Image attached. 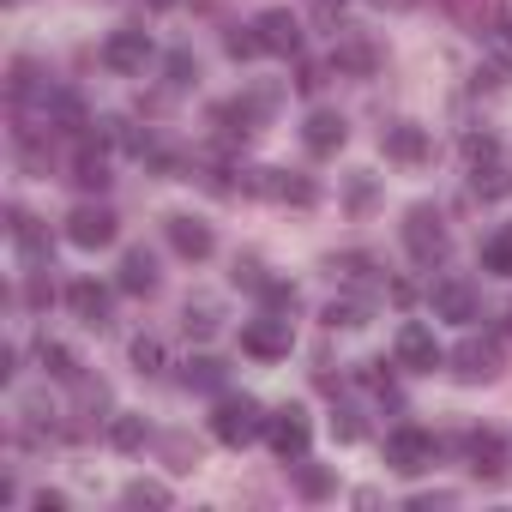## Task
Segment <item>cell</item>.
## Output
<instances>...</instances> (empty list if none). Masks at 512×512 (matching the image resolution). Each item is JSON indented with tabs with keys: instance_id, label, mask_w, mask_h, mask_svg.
<instances>
[{
	"instance_id": "1",
	"label": "cell",
	"mask_w": 512,
	"mask_h": 512,
	"mask_svg": "<svg viewBox=\"0 0 512 512\" xmlns=\"http://www.w3.org/2000/svg\"><path fill=\"white\" fill-rule=\"evenodd\" d=\"M404 247H410V260H416V266H440V260H446V247H452L446 217H440L434 205H416V211L404 217Z\"/></svg>"
},
{
	"instance_id": "2",
	"label": "cell",
	"mask_w": 512,
	"mask_h": 512,
	"mask_svg": "<svg viewBox=\"0 0 512 512\" xmlns=\"http://www.w3.org/2000/svg\"><path fill=\"white\" fill-rule=\"evenodd\" d=\"M266 410L253 404V398H223L217 410H211V434L223 440V446H247V440H260L266 434Z\"/></svg>"
},
{
	"instance_id": "3",
	"label": "cell",
	"mask_w": 512,
	"mask_h": 512,
	"mask_svg": "<svg viewBox=\"0 0 512 512\" xmlns=\"http://www.w3.org/2000/svg\"><path fill=\"white\" fill-rule=\"evenodd\" d=\"M434 452H440V446H434L428 428H392V434H386V464H392L398 476H422V470L434 464Z\"/></svg>"
},
{
	"instance_id": "4",
	"label": "cell",
	"mask_w": 512,
	"mask_h": 512,
	"mask_svg": "<svg viewBox=\"0 0 512 512\" xmlns=\"http://www.w3.org/2000/svg\"><path fill=\"white\" fill-rule=\"evenodd\" d=\"M266 440H272V452L278 458H308V440H314V422H308V410L302 404H284L272 422H266Z\"/></svg>"
},
{
	"instance_id": "5",
	"label": "cell",
	"mask_w": 512,
	"mask_h": 512,
	"mask_svg": "<svg viewBox=\"0 0 512 512\" xmlns=\"http://www.w3.org/2000/svg\"><path fill=\"white\" fill-rule=\"evenodd\" d=\"M290 320H278V314H266V320H247L241 326V350L247 356H260V362H278V356H290Z\"/></svg>"
},
{
	"instance_id": "6",
	"label": "cell",
	"mask_w": 512,
	"mask_h": 512,
	"mask_svg": "<svg viewBox=\"0 0 512 512\" xmlns=\"http://www.w3.org/2000/svg\"><path fill=\"white\" fill-rule=\"evenodd\" d=\"M440 362H446V350L434 344V332H428L422 320L398 326V368H410V374H434Z\"/></svg>"
},
{
	"instance_id": "7",
	"label": "cell",
	"mask_w": 512,
	"mask_h": 512,
	"mask_svg": "<svg viewBox=\"0 0 512 512\" xmlns=\"http://www.w3.org/2000/svg\"><path fill=\"white\" fill-rule=\"evenodd\" d=\"M260 43H266V55H284V61H296L302 55V19L290 13V7H272V13H260Z\"/></svg>"
},
{
	"instance_id": "8",
	"label": "cell",
	"mask_w": 512,
	"mask_h": 512,
	"mask_svg": "<svg viewBox=\"0 0 512 512\" xmlns=\"http://www.w3.org/2000/svg\"><path fill=\"white\" fill-rule=\"evenodd\" d=\"M452 374H458L464 386L494 380V374H500V344H494V338H464V344L452 350Z\"/></svg>"
},
{
	"instance_id": "9",
	"label": "cell",
	"mask_w": 512,
	"mask_h": 512,
	"mask_svg": "<svg viewBox=\"0 0 512 512\" xmlns=\"http://www.w3.org/2000/svg\"><path fill=\"white\" fill-rule=\"evenodd\" d=\"M115 229H121V223H115V211H103V205H79V211L67 217V241L85 247V253H91V247H109Z\"/></svg>"
},
{
	"instance_id": "10",
	"label": "cell",
	"mask_w": 512,
	"mask_h": 512,
	"mask_svg": "<svg viewBox=\"0 0 512 512\" xmlns=\"http://www.w3.org/2000/svg\"><path fill=\"white\" fill-rule=\"evenodd\" d=\"M103 67L109 73H145L151 67V37L145 31H115L103 43Z\"/></svg>"
},
{
	"instance_id": "11",
	"label": "cell",
	"mask_w": 512,
	"mask_h": 512,
	"mask_svg": "<svg viewBox=\"0 0 512 512\" xmlns=\"http://www.w3.org/2000/svg\"><path fill=\"white\" fill-rule=\"evenodd\" d=\"M253 193H266V199H284V205H314L320 199V187L314 181H302V175H284V169H253V181H247Z\"/></svg>"
},
{
	"instance_id": "12",
	"label": "cell",
	"mask_w": 512,
	"mask_h": 512,
	"mask_svg": "<svg viewBox=\"0 0 512 512\" xmlns=\"http://www.w3.org/2000/svg\"><path fill=\"white\" fill-rule=\"evenodd\" d=\"M163 235H169V247L181 253V260H211V223H199V217H163Z\"/></svg>"
},
{
	"instance_id": "13",
	"label": "cell",
	"mask_w": 512,
	"mask_h": 512,
	"mask_svg": "<svg viewBox=\"0 0 512 512\" xmlns=\"http://www.w3.org/2000/svg\"><path fill=\"white\" fill-rule=\"evenodd\" d=\"M67 308L91 326V332H103L109 326V290L97 284V278H79V284H67Z\"/></svg>"
},
{
	"instance_id": "14",
	"label": "cell",
	"mask_w": 512,
	"mask_h": 512,
	"mask_svg": "<svg viewBox=\"0 0 512 512\" xmlns=\"http://www.w3.org/2000/svg\"><path fill=\"white\" fill-rule=\"evenodd\" d=\"M434 314H440V320H476L482 302H476V290H470L464 278H440V284H434Z\"/></svg>"
},
{
	"instance_id": "15",
	"label": "cell",
	"mask_w": 512,
	"mask_h": 512,
	"mask_svg": "<svg viewBox=\"0 0 512 512\" xmlns=\"http://www.w3.org/2000/svg\"><path fill=\"white\" fill-rule=\"evenodd\" d=\"M380 151H386L392 163H422V157H428V133L410 127V121H398V127L380 133Z\"/></svg>"
},
{
	"instance_id": "16",
	"label": "cell",
	"mask_w": 512,
	"mask_h": 512,
	"mask_svg": "<svg viewBox=\"0 0 512 512\" xmlns=\"http://www.w3.org/2000/svg\"><path fill=\"white\" fill-rule=\"evenodd\" d=\"M302 139H308V151H314V157H332V151L350 139V127H344V115L320 109V115H308V133H302Z\"/></svg>"
},
{
	"instance_id": "17",
	"label": "cell",
	"mask_w": 512,
	"mask_h": 512,
	"mask_svg": "<svg viewBox=\"0 0 512 512\" xmlns=\"http://www.w3.org/2000/svg\"><path fill=\"white\" fill-rule=\"evenodd\" d=\"M464 446H470V470H476V476H500V470H506V464H500V458H506V440H500L494 428H476Z\"/></svg>"
},
{
	"instance_id": "18",
	"label": "cell",
	"mask_w": 512,
	"mask_h": 512,
	"mask_svg": "<svg viewBox=\"0 0 512 512\" xmlns=\"http://www.w3.org/2000/svg\"><path fill=\"white\" fill-rule=\"evenodd\" d=\"M121 290H127V296H151V290H157V260H151L145 247H133L127 260H121Z\"/></svg>"
},
{
	"instance_id": "19",
	"label": "cell",
	"mask_w": 512,
	"mask_h": 512,
	"mask_svg": "<svg viewBox=\"0 0 512 512\" xmlns=\"http://www.w3.org/2000/svg\"><path fill=\"white\" fill-rule=\"evenodd\" d=\"M181 326H187V338H199V344H205V338H217V332H223V314H217V302H211V296H193V302L181 308Z\"/></svg>"
},
{
	"instance_id": "20",
	"label": "cell",
	"mask_w": 512,
	"mask_h": 512,
	"mask_svg": "<svg viewBox=\"0 0 512 512\" xmlns=\"http://www.w3.org/2000/svg\"><path fill=\"white\" fill-rule=\"evenodd\" d=\"M37 362H43V374H55V380H67V386H79V356H73L67 344L37 338Z\"/></svg>"
},
{
	"instance_id": "21",
	"label": "cell",
	"mask_w": 512,
	"mask_h": 512,
	"mask_svg": "<svg viewBox=\"0 0 512 512\" xmlns=\"http://www.w3.org/2000/svg\"><path fill=\"white\" fill-rule=\"evenodd\" d=\"M332 61H338V67H344V73H362V79H368V73H374V67H380V49H374V43H368V37H344V43H338V55H332Z\"/></svg>"
},
{
	"instance_id": "22",
	"label": "cell",
	"mask_w": 512,
	"mask_h": 512,
	"mask_svg": "<svg viewBox=\"0 0 512 512\" xmlns=\"http://www.w3.org/2000/svg\"><path fill=\"white\" fill-rule=\"evenodd\" d=\"M470 187H476V199H506L512 193V169H500L494 157L488 163H470Z\"/></svg>"
},
{
	"instance_id": "23",
	"label": "cell",
	"mask_w": 512,
	"mask_h": 512,
	"mask_svg": "<svg viewBox=\"0 0 512 512\" xmlns=\"http://www.w3.org/2000/svg\"><path fill=\"white\" fill-rule=\"evenodd\" d=\"M482 266H488L494 278H512V223H500V229L482 241Z\"/></svg>"
},
{
	"instance_id": "24",
	"label": "cell",
	"mask_w": 512,
	"mask_h": 512,
	"mask_svg": "<svg viewBox=\"0 0 512 512\" xmlns=\"http://www.w3.org/2000/svg\"><path fill=\"white\" fill-rule=\"evenodd\" d=\"M7 229H13V241H19V247L31 253V260H43V253H49V241H43V229H37V223H31V217H25L19 205L7 211Z\"/></svg>"
},
{
	"instance_id": "25",
	"label": "cell",
	"mask_w": 512,
	"mask_h": 512,
	"mask_svg": "<svg viewBox=\"0 0 512 512\" xmlns=\"http://www.w3.org/2000/svg\"><path fill=\"white\" fill-rule=\"evenodd\" d=\"M181 380H187L193 392H217V386H223V362H211V356H193V362L181 368Z\"/></svg>"
},
{
	"instance_id": "26",
	"label": "cell",
	"mask_w": 512,
	"mask_h": 512,
	"mask_svg": "<svg viewBox=\"0 0 512 512\" xmlns=\"http://www.w3.org/2000/svg\"><path fill=\"white\" fill-rule=\"evenodd\" d=\"M73 181H79L85 193H103V187H109V163H103L97 151H85V157L73 163Z\"/></svg>"
},
{
	"instance_id": "27",
	"label": "cell",
	"mask_w": 512,
	"mask_h": 512,
	"mask_svg": "<svg viewBox=\"0 0 512 512\" xmlns=\"http://www.w3.org/2000/svg\"><path fill=\"white\" fill-rule=\"evenodd\" d=\"M109 446L139 452V446H145V416H115V422H109Z\"/></svg>"
},
{
	"instance_id": "28",
	"label": "cell",
	"mask_w": 512,
	"mask_h": 512,
	"mask_svg": "<svg viewBox=\"0 0 512 512\" xmlns=\"http://www.w3.org/2000/svg\"><path fill=\"white\" fill-rule=\"evenodd\" d=\"M223 49H229V61H253V55H266V43H260V31H253V25L229 31V37H223Z\"/></svg>"
},
{
	"instance_id": "29",
	"label": "cell",
	"mask_w": 512,
	"mask_h": 512,
	"mask_svg": "<svg viewBox=\"0 0 512 512\" xmlns=\"http://www.w3.org/2000/svg\"><path fill=\"white\" fill-rule=\"evenodd\" d=\"M326 326H332V332H356V326H368V308H362V302H332V308H326Z\"/></svg>"
},
{
	"instance_id": "30",
	"label": "cell",
	"mask_w": 512,
	"mask_h": 512,
	"mask_svg": "<svg viewBox=\"0 0 512 512\" xmlns=\"http://www.w3.org/2000/svg\"><path fill=\"white\" fill-rule=\"evenodd\" d=\"M296 488H302L308 500H326V494H332V470H320V464H302V470H296Z\"/></svg>"
},
{
	"instance_id": "31",
	"label": "cell",
	"mask_w": 512,
	"mask_h": 512,
	"mask_svg": "<svg viewBox=\"0 0 512 512\" xmlns=\"http://www.w3.org/2000/svg\"><path fill=\"white\" fill-rule=\"evenodd\" d=\"M133 368L139 374H157L163 368V344L157 338H133Z\"/></svg>"
},
{
	"instance_id": "32",
	"label": "cell",
	"mask_w": 512,
	"mask_h": 512,
	"mask_svg": "<svg viewBox=\"0 0 512 512\" xmlns=\"http://www.w3.org/2000/svg\"><path fill=\"white\" fill-rule=\"evenodd\" d=\"M127 506H169V488L163 482H133L127 488Z\"/></svg>"
},
{
	"instance_id": "33",
	"label": "cell",
	"mask_w": 512,
	"mask_h": 512,
	"mask_svg": "<svg viewBox=\"0 0 512 512\" xmlns=\"http://www.w3.org/2000/svg\"><path fill=\"white\" fill-rule=\"evenodd\" d=\"M193 79H199V61H193L187 49H175V55H169V85H193Z\"/></svg>"
},
{
	"instance_id": "34",
	"label": "cell",
	"mask_w": 512,
	"mask_h": 512,
	"mask_svg": "<svg viewBox=\"0 0 512 512\" xmlns=\"http://www.w3.org/2000/svg\"><path fill=\"white\" fill-rule=\"evenodd\" d=\"M266 308H272V314H296V290H290V284H272V278H266Z\"/></svg>"
},
{
	"instance_id": "35",
	"label": "cell",
	"mask_w": 512,
	"mask_h": 512,
	"mask_svg": "<svg viewBox=\"0 0 512 512\" xmlns=\"http://www.w3.org/2000/svg\"><path fill=\"white\" fill-rule=\"evenodd\" d=\"M332 434H338L344 446H356V440H362V416H356V410H338V416H332Z\"/></svg>"
},
{
	"instance_id": "36",
	"label": "cell",
	"mask_w": 512,
	"mask_h": 512,
	"mask_svg": "<svg viewBox=\"0 0 512 512\" xmlns=\"http://www.w3.org/2000/svg\"><path fill=\"white\" fill-rule=\"evenodd\" d=\"M494 151H500V145H494L488 133H470V139H464V157H470V163H488Z\"/></svg>"
},
{
	"instance_id": "37",
	"label": "cell",
	"mask_w": 512,
	"mask_h": 512,
	"mask_svg": "<svg viewBox=\"0 0 512 512\" xmlns=\"http://www.w3.org/2000/svg\"><path fill=\"white\" fill-rule=\"evenodd\" d=\"M368 199H374V181H368V175H356V181H350V205H356V211H362V205H368Z\"/></svg>"
},
{
	"instance_id": "38",
	"label": "cell",
	"mask_w": 512,
	"mask_h": 512,
	"mask_svg": "<svg viewBox=\"0 0 512 512\" xmlns=\"http://www.w3.org/2000/svg\"><path fill=\"white\" fill-rule=\"evenodd\" d=\"M296 85H302V91H308V97H314V91H320V85H326V67H302V79H296Z\"/></svg>"
},
{
	"instance_id": "39",
	"label": "cell",
	"mask_w": 512,
	"mask_h": 512,
	"mask_svg": "<svg viewBox=\"0 0 512 512\" xmlns=\"http://www.w3.org/2000/svg\"><path fill=\"white\" fill-rule=\"evenodd\" d=\"M314 13H320V25H338V19H344V0H320Z\"/></svg>"
},
{
	"instance_id": "40",
	"label": "cell",
	"mask_w": 512,
	"mask_h": 512,
	"mask_svg": "<svg viewBox=\"0 0 512 512\" xmlns=\"http://www.w3.org/2000/svg\"><path fill=\"white\" fill-rule=\"evenodd\" d=\"M37 512H67V500H61V494H49V488H43V494H37Z\"/></svg>"
},
{
	"instance_id": "41",
	"label": "cell",
	"mask_w": 512,
	"mask_h": 512,
	"mask_svg": "<svg viewBox=\"0 0 512 512\" xmlns=\"http://www.w3.org/2000/svg\"><path fill=\"white\" fill-rule=\"evenodd\" d=\"M380 7H398V13H404V7H410V0H380Z\"/></svg>"
},
{
	"instance_id": "42",
	"label": "cell",
	"mask_w": 512,
	"mask_h": 512,
	"mask_svg": "<svg viewBox=\"0 0 512 512\" xmlns=\"http://www.w3.org/2000/svg\"><path fill=\"white\" fill-rule=\"evenodd\" d=\"M151 7H157V13H163V7H175V0H151Z\"/></svg>"
},
{
	"instance_id": "43",
	"label": "cell",
	"mask_w": 512,
	"mask_h": 512,
	"mask_svg": "<svg viewBox=\"0 0 512 512\" xmlns=\"http://www.w3.org/2000/svg\"><path fill=\"white\" fill-rule=\"evenodd\" d=\"M506 332H512V308H506Z\"/></svg>"
},
{
	"instance_id": "44",
	"label": "cell",
	"mask_w": 512,
	"mask_h": 512,
	"mask_svg": "<svg viewBox=\"0 0 512 512\" xmlns=\"http://www.w3.org/2000/svg\"><path fill=\"white\" fill-rule=\"evenodd\" d=\"M7 7H19V0H7Z\"/></svg>"
},
{
	"instance_id": "45",
	"label": "cell",
	"mask_w": 512,
	"mask_h": 512,
	"mask_svg": "<svg viewBox=\"0 0 512 512\" xmlns=\"http://www.w3.org/2000/svg\"><path fill=\"white\" fill-rule=\"evenodd\" d=\"M506 43H512V31H506Z\"/></svg>"
}]
</instances>
